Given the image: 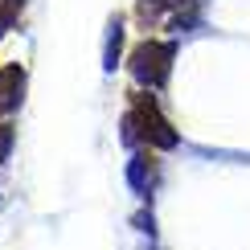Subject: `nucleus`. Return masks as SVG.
<instances>
[{"label":"nucleus","instance_id":"f257e3e1","mask_svg":"<svg viewBox=\"0 0 250 250\" xmlns=\"http://www.w3.org/2000/svg\"><path fill=\"white\" fill-rule=\"evenodd\" d=\"M164 58H168V54H164L160 45H140V49H135V62H131V66H135V74H140V78L160 82V78H164Z\"/></svg>","mask_w":250,"mask_h":250},{"label":"nucleus","instance_id":"f03ea898","mask_svg":"<svg viewBox=\"0 0 250 250\" xmlns=\"http://www.w3.org/2000/svg\"><path fill=\"white\" fill-rule=\"evenodd\" d=\"M17 8H21V0H0V25H4V21L13 17Z\"/></svg>","mask_w":250,"mask_h":250}]
</instances>
